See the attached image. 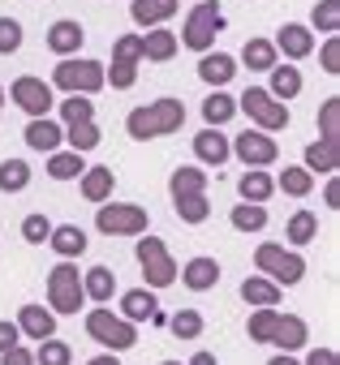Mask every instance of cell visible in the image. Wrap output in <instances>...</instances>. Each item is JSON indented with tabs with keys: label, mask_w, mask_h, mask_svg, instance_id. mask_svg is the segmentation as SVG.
Returning <instances> with one entry per match:
<instances>
[{
	"label": "cell",
	"mask_w": 340,
	"mask_h": 365,
	"mask_svg": "<svg viewBox=\"0 0 340 365\" xmlns=\"http://www.w3.org/2000/svg\"><path fill=\"white\" fill-rule=\"evenodd\" d=\"M276 318H280V309H254V314H250V322H246V335H250L254 344H271Z\"/></svg>",
	"instance_id": "44"
},
{
	"label": "cell",
	"mask_w": 340,
	"mask_h": 365,
	"mask_svg": "<svg viewBox=\"0 0 340 365\" xmlns=\"http://www.w3.org/2000/svg\"><path fill=\"white\" fill-rule=\"evenodd\" d=\"M31 163L26 159H5L0 163V194H22L26 185H31Z\"/></svg>",
	"instance_id": "36"
},
{
	"label": "cell",
	"mask_w": 340,
	"mask_h": 365,
	"mask_svg": "<svg viewBox=\"0 0 340 365\" xmlns=\"http://www.w3.org/2000/svg\"><path fill=\"white\" fill-rule=\"evenodd\" d=\"M48 245L61 254V262H78V258L86 254V232H82L78 224H52Z\"/></svg>",
	"instance_id": "25"
},
{
	"label": "cell",
	"mask_w": 340,
	"mask_h": 365,
	"mask_svg": "<svg viewBox=\"0 0 340 365\" xmlns=\"http://www.w3.org/2000/svg\"><path fill=\"white\" fill-rule=\"evenodd\" d=\"M0 112H5V86H0Z\"/></svg>",
	"instance_id": "57"
},
{
	"label": "cell",
	"mask_w": 340,
	"mask_h": 365,
	"mask_svg": "<svg viewBox=\"0 0 340 365\" xmlns=\"http://www.w3.org/2000/svg\"><path fill=\"white\" fill-rule=\"evenodd\" d=\"M173 207H177V220H181V224H207V215H211L207 194H203V198H181V202H173Z\"/></svg>",
	"instance_id": "45"
},
{
	"label": "cell",
	"mask_w": 340,
	"mask_h": 365,
	"mask_svg": "<svg viewBox=\"0 0 340 365\" xmlns=\"http://www.w3.org/2000/svg\"><path fill=\"white\" fill-rule=\"evenodd\" d=\"M146 224H151V215L138 202H104V207H95V228L104 237H146Z\"/></svg>",
	"instance_id": "7"
},
{
	"label": "cell",
	"mask_w": 340,
	"mask_h": 365,
	"mask_svg": "<svg viewBox=\"0 0 340 365\" xmlns=\"http://www.w3.org/2000/svg\"><path fill=\"white\" fill-rule=\"evenodd\" d=\"M14 344H22V331H18V322H5V318H0V352H9Z\"/></svg>",
	"instance_id": "52"
},
{
	"label": "cell",
	"mask_w": 340,
	"mask_h": 365,
	"mask_svg": "<svg viewBox=\"0 0 340 365\" xmlns=\"http://www.w3.org/2000/svg\"><path fill=\"white\" fill-rule=\"evenodd\" d=\"M48 86H56V91H65V95H99L108 82H104V65L99 61H91V56H69V61H61L56 69H52V82Z\"/></svg>",
	"instance_id": "4"
},
{
	"label": "cell",
	"mask_w": 340,
	"mask_h": 365,
	"mask_svg": "<svg viewBox=\"0 0 340 365\" xmlns=\"http://www.w3.org/2000/svg\"><path fill=\"white\" fill-rule=\"evenodd\" d=\"M319 61H323V73H327V78H336V73H340V39H336V35H327V43H323V52H319Z\"/></svg>",
	"instance_id": "49"
},
{
	"label": "cell",
	"mask_w": 340,
	"mask_h": 365,
	"mask_svg": "<svg viewBox=\"0 0 340 365\" xmlns=\"http://www.w3.org/2000/svg\"><path fill=\"white\" fill-rule=\"evenodd\" d=\"M271 344H276L280 352H297V348H306V344H310V327H306V318H297V314H280V318H276V331H271Z\"/></svg>",
	"instance_id": "22"
},
{
	"label": "cell",
	"mask_w": 340,
	"mask_h": 365,
	"mask_svg": "<svg viewBox=\"0 0 340 365\" xmlns=\"http://www.w3.org/2000/svg\"><path fill=\"white\" fill-rule=\"evenodd\" d=\"M271 48H276V56H284V65H297V61H306V56L314 52V31L301 26V22H284V26L276 31Z\"/></svg>",
	"instance_id": "13"
},
{
	"label": "cell",
	"mask_w": 340,
	"mask_h": 365,
	"mask_svg": "<svg viewBox=\"0 0 340 365\" xmlns=\"http://www.w3.org/2000/svg\"><path fill=\"white\" fill-rule=\"evenodd\" d=\"M65 150H78V155H86V150H95L99 146V125L95 120H82V125H65Z\"/></svg>",
	"instance_id": "38"
},
{
	"label": "cell",
	"mask_w": 340,
	"mask_h": 365,
	"mask_svg": "<svg viewBox=\"0 0 340 365\" xmlns=\"http://www.w3.org/2000/svg\"><path fill=\"white\" fill-rule=\"evenodd\" d=\"M78 180H82V198L86 202H95V207L112 202V185H116V172L112 168H86Z\"/></svg>",
	"instance_id": "26"
},
{
	"label": "cell",
	"mask_w": 340,
	"mask_h": 365,
	"mask_svg": "<svg viewBox=\"0 0 340 365\" xmlns=\"http://www.w3.org/2000/svg\"><path fill=\"white\" fill-rule=\"evenodd\" d=\"M138 61H142V35H121L112 43V69H104V82H112V91H129L138 82Z\"/></svg>",
	"instance_id": "10"
},
{
	"label": "cell",
	"mask_w": 340,
	"mask_h": 365,
	"mask_svg": "<svg viewBox=\"0 0 340 365\" xmlns=\"http://www.w3.org/2000/svg\"><path fill=\"white\" fill-rule=\"evenodd\" d=\"M229 224H233L237 232H263V228H267V207H254V202H241V207H233V215H229Z\"/></svg>",
	"instance_id": "39"
},
{
	"label": "cell",
	"mask_w": 340,
	"mask_h": 365,
	"mask_svg": "<svg viewBox=\"0 0 340 365\" xmlns=\"http://www.w3.org/2000/svg\"><path fill=\"white\" fill-rule=\"evenodd\" d=\"M82 305H86V292H82L78 262H56L48 271V309L61 318V314H78Z\"/></svg>",
	"instance_id": "5"
},
{
	"label": "cell",
	"mask_w": 340,
	"mask_h": 365,
	"mask_svg": "<svg viewBox=\"0 0 340 365\" xmlns=\"http://www.w3.org/2000/svg\"><path fill=\"white\" fill-rule=\"evenodd\" d=\"M0 365H35V352L26 344H14L9 352H0Z\"/></svg>",
	"instance_id": "50"
},
{
	"label": "cell",
	"mask_w": 340,
	"mask_h": 365,
	"mask_svg": "<svg viewBox=\"0 0 340 365\" xmlns=\"http://www.w3.org/2000/svg\"><path fill=\"white\" fill-rule=\"evenodd\" d=\"M177 9H181V0H129V18L142 31L164 26L168 18H177Z\"/></svg>",
	"instance_id": "15"
},
{
	"label": "cell",
	"mask_w": 340,
	"mask_h": 365,
	"mask_svg": "<svg viewBox=\"0 0 340 365\" xmlns=\"http://www.w3.org/2000/svg\"><path fill=\"white\" fill-rule=\"evenodd\" d=\"M35 365H74V348L52 335V339H44V344L35 348Z\"/></svg>",
	"instance_id": "43"
},
{
	"label": "cell",
	"mask_w": 340,
	"mask_h": 365,
	"mask_svg": "<svg viewBox=\"0 0 340 365\" xmlns=\"http://www.w3.org/2000/svg\"><path fill=\"white\" fill-rule=\"evenodd\" d=\"M237 112H246L250 125L263 129V133H280V129H289V120H293L289 108L267 95V86H246V95L237 99Z\"/></svg>",
	"instance_id": "6"
},
{
	"label": "cell",
	"mask_w": 340,
	"mask_h": 365,
	"mask_svg": "<svg viewBox=\"0 0 340 365\" xmlns=\"http://www.w3.org/2000/svg\"><path fill=\"white\" fill-rule=\"evenodd\" d=\"M86 335H91L95 344H104L108 352H116V356L138 344V327L125 322V318L112 314V309H86Z\"/></svg>",
	"instance_id": "8"
},
{
	"label": "cell",
	"mask_w": 340,
	"mask_h": 365,
	"mask_svg": "<svg viewBox=\"0 0 340 365\" xmlns=\"http://www.w3.org/2000/svg\"><path fill=\"white\" fill-rule=\"evenodd\" d=\"M301 365H340V356H336V348H327V344H323V348H310Z\"/></svg>",
	"instance_id": "51"
},
{
	"label": "cell",
	"mask_w": 340,
	"mask_h": 365,
	"mask_svg": "<svg viewBox=\"0 0 340 365\" xmlns=\"http://www.w3.org/2000/svg\"><path fill=\"white\" fill-rule=\"evenodd\" d=\"M241 65L254 69V73H271V69L280 65V56H276L271 39H246V48H241Z\"/></svg>",
	"instance_id": "32"
},
{
	"label": "cell",
	"mask_w": 340,
	"mask_h": 365,
	"mask_svg": "<svg viewBox=\"0 0 340 365\" xmlns=\"http://www.w3.org/2000/svg\"><path fill=\"white\" fill-rule=\"evenodd\" d=\"M86 172V159L78 150H52L48 155V176L52 180H78Z\"/></svg>",
	"instance_id": "35"
},
{
	"label": "cell",
	"mask_w": 340,
	"mask_h": 365,
	"mask_svg": "<svg viewBox=\"0 0 340 365\" xmlns=\"http://www.w3.org/2000/svg\"><path fill=\"white\" fill-rule=\"evenodd\" d=\"M168 331H173L177 339H186V344H190V339H199V335H203V314H199V309H177L173 318H168Z\"/></svg>",
	"instance_id": "41"
},
{
	"label": "cell",
	"mask_w": 340,
	"mask_h": 365,
	"mask_svg": "<svg viewBox=\"0 0 340 365\" xmlns=\"http://www.w3.org/2000/svg\"><path fill=\"white\" fill-rule=\"evenodd\" d=\"M18 331H22L26 339L44 344V339L56 335V314L44 309V305H22V309H18Z\"/></svg>",
	"instance_id": "19"
},
{
	"label": "cell",
	"mask_w": 340,
	"mask_h": 365,
	"mask_svg": "<svg viewBox=\"0 0 340 365\" xmlns=\"http://www.w3.org/2000/svg\"><path fill=\"white\" fill-rule=\"evenodd\" d=\"M186 125V103L181 99H155V103H142L125 116V133L134 142H151V138H168Z\"/></svg>",
	"instance_id": "1"
},
{
	"label": "cell",
	"mask_w": 340,
	"mask_h": 365,
	"mask_svg": "<svg viewBox=\"0 0 340 365\" xmlns=\"http://www.w3.org/2000/svg\"><path fill=\"white\" fill-rule=\"evenodd\" d=\"M86 365H121V356H116V352H99V356H91Z\"/></svg>",
	"instance_id": "54"
},
{
	"label": "cell",
	"mask_w": 340,
	"mask_h": 365,
	"mask_svg": "<svg viewBox=\"0 0 340 365\" xmlns=\"http://www.w3.org/2000/svg\"><path fill=\"white\" fill-rule=\"evenodd\" d=\"M301 86H306V82H301V69H297V65H276V69H271V86H267V95L280 99V103L289 108V99H297Z\"/></svg>",
	"instance_id": "30"
},
{
	"label": "cell",
	"mask_w": 340,
	"mask_h": 365,
	"mask_svg": "<svg viewBox=\"0 0 340 365\" xmlns=\"http://www.w3.org/2000/svg\"><path fill=\"white\" fill-rule=\"evenodd\" d=\"M86 43V31H82V22H74V18H61V22H52L48 26V48L61 56V61H69V56H78V48Z\"/></svg>",
	"instance_id": "16"
},
{
	"label": "cell",
	"mask_w": 340,
	"mask_h": 365,
	"mask_svg": "<svg viewBox=\"0 0 340 365\" xmlns=\"http://www.w3.org/2000/svg\"><path fill=\"white\" fill-rule=\"evenodd\" d=\"M48 237H52V220L48 215H26L22 220V241H31V245H48Z\"/></svg>",
	"instance_id": "47"
},
{
	"label": "cell",
	"mask_w": 340,
	"mask_h": 365,
	"mask_svg": "<svg viewBox=\"0 0 340 365\" xmlns=\"http://www.w3.org/2000/svg\"><path fill=\"white\" fill-rule=\"evenodd\" d=\"M301 168L314 176H336V168H340V138H319V142H310L306 146V155H301Z\"/></svg>",
	"instance_id": "14"
},
{
	"label": "cell",
	"mask_w": 340,
	"mask_h": 365,
	"mask_svg": "<svg viewBox=\"0 0 340 365\" xmlns=\"http://www.w3.org/2000/svg\"><path fill=\"white\" fill-rule=\"evenodd\" d=\"M199 78H203L207 86L224 91V86L237 78V61H233L229 52H203V56H199Z\"/></svg>",
	"instance_id": "20"
},
{
	"label": "cell",
	"mask_w": 340,
	"mask_h": 365,
	"mask_svg": "<svg viewBox=\"0 0 340 365\" xmlns=\"http://www.w3.org/2000/svg\"><path fill=\"white\" fill-rule=\"evenodd\" d=\"M194 155H199V163H207V168H224V163L233 159V146H229V138H224L220 129H203V133L194 138Z\"/></svg>",
	"instance_id": "24"
},
{
	"label": "cell",
	"mask_w": 340,
	"mask_h": 365,
	"mask_svg": "<svg viewBox=\"0 0 340 365\" xmlns=\"http://www.w3.org/2000/svg\"><path fill=\"white\" fill-rule=\"evenodd\" d=\"M237 194H241V202H254V207H263V202L276 194V180H271L263 168H250V172L237 180Z\"/></svg>",
	"instance_id": "31"
},
{
	"label": "cell",
	"mask_w": 340,
	"mask_h": 365,
	"mask_svg": "<svg viewBox=\"0 0 340 365\" xmlns=\"http://www.w3.org/2000/svg\"><path fill=\"white\" fill-rule=\"evenodd\" d=\"M323 202H327V207L336 211V202H340V190H336V176L327 180V190H323Z\"/></svg>",
	"instance_id": "53"
},
{
	"label": "cell",
	"mask_w": 340,
	"mask_h": 365,
	"mask_svg": "<svg viewBox=\"0 0 340 365\" xmlns=\"http://www.w3.org/2000/svg\"><path fill=\"white\" fill-rule=\"evenodd\" d=\"M314 237H319V215L306 211V207L293 211V215H289V228H284V241H293V245H310Z\"/></svg>",
	"instance_id": "37"
},
{
	"label": "cell",
	"mask_w": 340,
	"mask_h": 365,
	"mask_svg": "<svg viewBox=\"0 0 340 365\" xmlns=\"http://www.w3.org/2000/svg\"><path fill=\"white\" fill-rule=\"evenodd\" d=\"M56 108H61V120H65V125H82V120H95V103H91L86 95H65Z\"/></svg>",
	"instance_id": "42"
},
{
	"label": "cell",
	"mask_w": 340,
	"mask_h": 365,
	"mask_svg": "<svg viewBox=\"0 0 340 365\" xmlns=\"http://www.w3.org/2000/svg\"><path fill=\"white\" fill-rule=\"evenodd\" d=\"M319 133L323 138H340V95L323 99V108H319Z\"/></svg>",
	"instance_id": "46"
},
{
	"label": "cell",
	"mask_w": 340,
	"mask_h": 365,
	"mask_svg": "<svg viewBox=\"0 0 340 365\" xmlns=\"http://www.w3.org/2000/svg\"><path fill=\"white\" fill-rule=\"evenodd\" d=\"M159 365H181V361H159Z\"/></svg>",
	"instance_id": "58"
},
{
	"label": "cell",
	"mask_w": 340,
	"mask_h": 365,
	"mask_svg": "<svg viewBox=\"0 0 340 365\" xmlns=\"http://www.w3.org/2000/svg\"><path fill=\"white\" fill-rule=\"evenodd\" d=\"M229 146L246 168H271L280 159V142L271 133H263V129H241L237 138H229Z\"/></svg>",
	"instance_id": "11"
},
{
	"label": "cell",
	"mask_w": 340,
	"mask_h": 365,
	"mask_svg": "<svg viewBox=\"0 0 340 365\" xmlns=\"http://www.w3.org/2000/svg\"><path fill=\"white\" fill-rule=\"evenodd\" d=\"M177 279H181L190 292H211V288L220 284V262L207 258V254H199V258H190V262L177 271Z\"/></svg>",
	"instance_id": "17"
},
{
	"label": "cell",
	"mask_w": 340,
	"mask_h": 365,
	"mask_svg": "<svg viewBox=\"0 0 340 365\" xmlns=\"http://www.w3.org/2000/svg\"><path fill=\"white\" fill-rule=\"evenodd\" d=\"M224 31V9H220V0H199V5L186 14V26L177 35V43L194 48L199 56L203 52H216V35Z\"/></svg>",
	"instance_id": "3"
},
{
	"label": "cell",
	"mask_w": 340,
	"mask_h": 365,
	"mask_svg": "<svg viewBox=\"0 0 340 365\" xmlns=\"http://www.w3.org/2000/svg\"><path fill=\"white\" fill-rule=\"evenodd\" d=\"M82 292H86V301L108 305V301L116 297V275H112V267H91V271H82Z\"/></svg>",
	"instance_id": "27"
},
{
	"label": "cell",
	"mask_w": 340,
	"mask_h": 365,
	"mask_svg": "<svg viewBox=\"0 0 340 365\" xmlns=\"http://www.w3.org/2000/svg\"><path fill=\"white\" fill-rule=\"evenodd\" d=\"M280 292H284V288H276V284L263 279V275L241 279V301H246L250 309H276V305H280Z\"/></svg>",
	"instance_id": "28"
},
{
	"label": "cell",
	"mask_w": 340,
	"mask_h": 365,
	"mask_svg": "<svg viewBox=\"0 0 340 365\" xmlns=\"http://www.w3.org/2000/svg\"><path fill=\"white\" fill-rule=\"evenodd\" d=\"M22 142H26L31 150H39V155H52V150H61V142H65V129H61L52 116H39V120H31V125H26Z\"/></svg>",
	"instance_id": "21"
},
{
	"label": "cell",
	"mask_w": 340,
	"mask_h": 365,
	"mask_svg": "<svg viewBox=\"0 0 340 365\" xmlns=\"http://www.w3.org/2000/svg\"><path fill=\"white\" fill-rule=\"evenodd\" d=\"M276 180V190L280 194H289V198H306L310 190H314V176L301 168V163H284V172L280 176H271Z\"/></svg>",
	"instance_id": "34"
},
{
	"label": "cell",
	"mask_w": 340,
	"mask_h": 365,
	"mask_svg": "<svg viewBox=\"0 0 340 365\" xmlns=\"http://www.w3.org/2000/svg\"><path fill=\"white\" fill-rule=\"evenodd\" d=\"M138 267H142V275H146V288L151 292H159V288H168V284H177V258L168 254V245L159 241V237H142L138 241Z\"/></svg>",
	"instance_id": "9"
},
{
	"label": "cell",
	"mask_w": 340,
	"mask_h": 365,
	"mask_svg": "<svg viewBox=\"0 0 340 365\" xmlns=\"http://www.w3.org/2000/svg\"><path fill=\"white\" fill-rule=\"evenodd\" d=\"M237 116V99L229 95V91H211L207 99H203V120H207V129H220V125H229Z\"/></svg>",
	"instance_id": "33"
},
{
	"label": "cell",
	"mask_w": 340,
	"mask_h": 365,
	"mask_svg": "<svg viewBox=\"0 0 340 365\" xmlns=\"http://www.w3.org/2000/svg\"><path fill=\"white\" fill-rule=\"evenodd\" d=\"M267 365H301V361H297V356H293V352H276V356H271V361H267Z\"/></svg>",
	"instance_id": "55"
},
{
	"label": "cell",
	"mask_w": 340,
	"mask_h": 365,
	"mask_svg": "<svg viewBox=\"0 0 340 365\" xmlns=\"http://www.w3.org/2000/svg\"><path fill=\"white\" fill-rule=\"evenodd\" d=\"M177 31H168V26H155V31H146L142 35V61H151V65H168L177 56Z\"/></svg>",
	"instance_id": "23"
},
{
	"label": "cell",
	"mask_w": 340,
	"mask_h": 365,
	"mask_svg": "<svg viewBox=\"0 0 340 365\" xmlns=\"http://www.w3.org/2000/svg\"><path fill=\"white\" fill-rule=\"evenodd\" d=\"M22 48V22L18 18H0V56H14Z\"/></svg>",
	"instance_id": "48"
},
{
	"label": "cell",
	"mask_w": 340,
	"mask_h": 365,
	"mask_svg": "<svg viewBox=\"0 0 340 365\" xmlns=\"http://www.w3.org/2000/svg\"><path fill=\"white\" fill-rule=\"evenodd\" d=\"M168 194H173V202L181 198H203L207 194V172L199 163H181L173 176H168Z\"/></svg>",
	"instance_id": "18"
},
{
	"label": "cell",
	"mask_w": 340,
	"mask_h": 365,
	"mask_svg": "<svg viewBox=\"0 0 340 365\" xmlns=\"http://www.w3.org/2000/svg\"><path fill=\"white\" fill-rule=\"evenodd\" d=\"M9 99L31 116V120H39V116H48L52 108H56V95H52V86L44 82V78H31V73H22L14 86H9Z\"/></svg>",
	"instance_id": "12"
},
{
	"label": "cell",
	"mask_w": 340,
	"mask_h": 365,
	"mask_svg": "<svg viewBox=\"0 0 340 365\" xmlns=\"http://www.w3.org/2000/svg\"><path fill=\"white\" fill-rule=\"evenodd\" d=\"M310 31H319V35H336L340 31V0H319L314 14H310Z\"/></svg>",
	"instance_id": "40"
},
{
	"label": "cell",
	"mask_w": 340,
	"mask_h": 365,
	"mask_svg": "<svg viewBox=\"0 0 340 365\" xmlns=\"http://www.w3.org/2000/svg\"><path fill=\"white\" fill-rule=\"evenodd\" d=\"M159 309V301H155V292L151 288H129V292H121V318L125 322H146L151 314Z\"/></svg>",
	"instance_id": "29"
},
{
	"label": "cell",
	"mask_w": 340,
	"mask_h": 365,
	"mask_svg": "<svg viewBox=\"0 0 340 365\" xmlns=\"http://www.w3.org/2000/svg\"><path fill=\"white\" fill-rule=\"evenodd\" d=\"M254 267H259V275L271 279L276 288H293V284H301V275H306V258H301L297 250H284L280 241H263V245L254 250Z\"/></svg>",
	"instance_id": "2"
},
{
	"label": "cell",
	"mask_w": 340,
	"mask_h": 365,
	"mask_svg": "<svg viewBox=\"0 0 340 365\" xmlns=\"http://www.w3.org/2000/svg\"><path fill=\"white\" fill-rule=\"evenodd\" d=\"M186 365H220V361H216V356H211V352H194V356H190V361H186Z\"/></svg>",
	"instance_id": "56"
}]
</instances>
